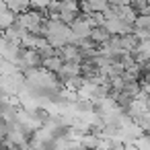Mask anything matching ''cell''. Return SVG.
I'll use <instances>...</instances> for the list:
<instances>
[{
  "mask_svg": "<svg viewBox=\"0 0 150 150\" xmlns=\"http://www.w3.org/2000/svg\"><path fill=\"white\" fill-rule=\"evenodd\" d=\"M23 58H25L29 64H35V62H37V56H35V54H23Z\"/></svg>",
  "mask_w": 150,
  "mask_h": 150,
  "instance_id": "1",
  "label": "cell"
},
{
  "mask_svg": "<svg viewBox=\"0 0 150 150\" xmlns=\"http://www.w3.org/2000/svg\"><path fill=\"white\" fill-rule=\"evenodd\" d=\"M4 136H6V127H4V123H2V121H0V140H2Z\"/></svg>",
  "mask_w": 150,
  "mask_h": 150,
  "instance_id": "2",
  "label": "cell"
}]
</instances>
